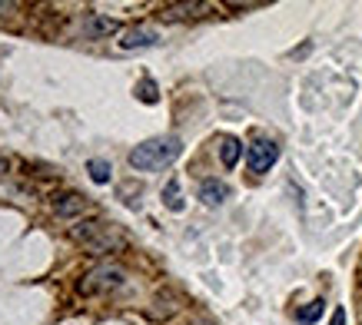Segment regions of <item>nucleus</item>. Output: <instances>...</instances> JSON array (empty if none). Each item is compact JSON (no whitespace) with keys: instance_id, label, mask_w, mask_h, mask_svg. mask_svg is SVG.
Returning <instances> with one entry per match:
<instances>
[{"instance_id":"nucleus-11","label":"nucleus","mask_w":362,"mask_h":325,"mask_svg":"<svg viewBox=\"0 0 362 325\" xmlns=\"http://www.w3.org/2000/svg\"><path fill=\"white\" fill-rule=\"evenodd\" d=\"M87 173H90V179H93V183L103 186V183H110L113 170H110V162H107V160H90L87 162Z\"/></svg>"},{"instance_id":"nucleus-9","label":"nucleus","mask_w":362,"mask_h":325,"mask_svg":"<svg viewBox=\"0 0 362 325\" xmlns=\"http://www.w3.org/2000/svg\"><path fill=\"white\" fill-rule=\"evenodd\" d=\"M206 11V4H197V0H189V4H170L166 7V20H183V17H193V13Z\"/></svg>"},{"instance_id":"nucleus-2","label":"nucleus","mask_w":362,"mask_h":325,"mask_svg":"<svg viewBox=\"0 0 362 325\" xmlns=\"http://www.w3.org/2000/svg\"><path fill=\"white\" fill-rule=\"evenodd\" d=\"M70 239L80 242V246H87V249L97 252V256L123 249V242H127L120 229L110 226V223H100V219H83L77 226H70Z\"/></svg>"},{"instance_id":"nucleus-4","label":"nucleus","mask_w":362,"mask_h":325,"mask_svg":"<svg viewBox=\"0 0 362 325\" xmlns=\"http://www.w3.org/2000/svg\"><path fill=\"white\" fill-rule=\"evenodd\" d=\"M276 160H279V146H276V140H266V136L252 140L250 150H246L250 173H269V170L276 166Z\"/></svg>"},{"instance_id":"nucleus-1","label":"nucleus","mask_w":362,"mask_h":325,"mask_svg":"<svg viewBox=\"0 0 362 325\" xmlns=\"http://www.w3.org/2000/svg\"><path fill=\"white\" fill-rule=\"evenodd\" d=\"M183 153V143L180 136H153V140L140 143L136 150H130V166L140 170V173H153V170H163Z\"/></svg>"},{"instance_id":"nucleus-14","label":"nucleus","mask_w":362,"mask_h":325,"mask_svg":"<svg viewBox=\"0 0 362 325\" xmlns=\"http://www.w3.org/2000/svg\"><path fill=\"white\" fill-rule=\"evenodd\" d=\"M136 97H140L143 103H156V100H160V93H156V83H153V80H143L140 87H136Z\"/></svg>"},{"instance_id":"nucleus-7","label":"nucleus","mask_w":362,"mask_h":325,"mask_svg":"<svg viewBox=\"0 0 362 325\" xmlns=\"http://www.w3.org/2000/svg\"><path fill=\"white\" fill-rule=\"evenodd\" d=\"M199 199H203L206 206H223V203L230 199V186L223 183V179H203V183H199Z\"/></svg>"},{"instance_id":"nucleus-17","label":"nucleus","mask_w":362,"mask_h":325,"mask_svg":"<svg viewBox=\"0 0 362 325\" xmlns=\"http://www.w3.org/2000/svg\"><path fill=\"white\" fill-rule=\"evenodd\" d=\"M193 325H209V322H193Z\"/></svg>"},{"instance_id":"nucleus-13","label":"nucleus","mask_w":362,"mask_h":325,"mask_svg":"<svg viewBox=\"0 0 362 325\" xmlns=\"http://www.w3.org/2000/svg\"><path fill=\"white\" fill-rule=\"evenodd\" d=\"M163 203L170 209H173V213H180V209H183V199H180V183H176V179H170V183H166V189H163Z\"/></svg>"},{"instance_id":"nucleus-16","label":"nucleus","mask_w":362,"mask_h":325,"mask_svg":"<svg viewBox=\"0 0 362 325\" xmlns=\"http://www.w3.org/2000/svg\"><path fill=\"white\" fill-rule=\"evenodd\" d=\"M7 166H11V162H7V160H4V156H0V176L7 173Z\"/></svg>"},{"instance_id":"nucleus-8","label":"nucleus","mask_w":362,"mask_h":325,"mask_svg":"<svg viewBox=\"0 0 362 325\" xmlns=\"http://www.w3.org/2000/svg\"><path fill=\"white\" fill-rule=\"evenodd\" d=\"M54 209H57V216L74 219V216H80V213L87 209V199L77 196V193H64V196H57L54 199Z\"/></svg>"},{"instance_id":"nucleus-12","label":"nucleus","mask_w":362,"mask_h":325,"mask_svg":"<svg viewBox=\"0 0 362 325\" xmlns=\"http://www.w3.org/2000/svg\"><path fill=\"white\" fill-rule=\"evenodd\" d=\"M322 309H326V302H322V299H316V302H309L306 309H299V312H296L299 325H313V322L319 319V315H322Z\"/></svg>"},{"instance_id":"nucleus-6","label":"nucleus","mask_w":362,"mask_h":325,"mask_svg":"<svg viewBox=\"0 0 362 325\" xmlns=\"http://www.w3.org/2000/svg\"><path fill=\"white\" fill-rule=\"evenodd\" d=\"M153 44H156V30H150V27H130L120 37V50H143V47Z\"/></svg>"},{"instance_id":"nucleus-3","label":"nucleus","mask_w":362,"mask_h":325,"mask_svg":"<svg viewBox=\"0 0 362 325\" xmlns=\"http://www.w3.org/2000/svg\"><path fill=\"white\" fill-rule=\"evenodd\" d=\"M127 285V272L120 266H110L103 262L97 269H90L83 279H80V292L83 295H110V292H120Z\"/></svg>"},{"instance_id":"nucleus-10","label":"nucleus","mask_w":362,"mask_h":325,"mask_svg":"<svg viewBox=\"0 0 362 325\" xmlns=\"http://www.w3.org/2000/svg\"><path fill=\"white\" fill-rule=\"evenodd\" d=\"M240 153H243L240 140H233V136H226V140L220 143V160H223V166H226V170H233V166L240 162Z\"/></svg>"},{"instance_id":"nucleus-15","label":"nucleus","mask_w":362,"mask_h":325,"mask_svg":"<svg viewBox=\"0 0 362 325\" xmlns=\"http://www.w3.org/2000/svg\"><path fill=\"white\" fill-rule=\"evenodd\" d=\"M329 325H346V309H336V312H332V319H329Z\"/></svg>"},{"instance_id":"nucleus-5","label":"nucleus","mask_w":362,"mask_h":325,"mask_svg":"<svg viewBox=\"0 0 362 325\" xmlns=\"http://www.w3.org/2000/svg\"><path fill=\"white\" fill-rule=\"evenodd\" d=\"M80 30H83V37H87V40H100V37H110V33L120 30V20L103 17V13H87Z\"/></svg>"}]
</instances>
